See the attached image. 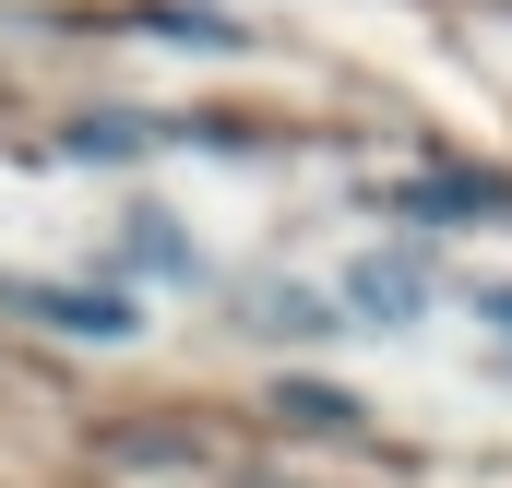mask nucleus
<instances>
[{"instance_id":"f257e3e1","label":"nucleus","mask_w":512,"mask_h":488,"mask_svg":"<svg viewBox=\"0 0 512 488\" xmlns=\"http://www.w3.org/2000/svg\"><path fill=\"white\" fill-rule=\"evenodd\" d=\"M346 298H358V310H370V322H417V298H429V274H417V262H405V250H370V262H358V274H346Z\"/></svg>"}]
</instances>
